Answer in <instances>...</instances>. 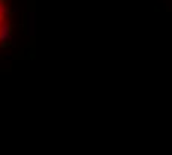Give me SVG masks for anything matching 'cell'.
Returning a JSON list of instances; mask_svg holds the SVG:
<instances>
[{
    "instance_id": "6da1fadb",
    "label": "cell",
    "mask_w": 172,
    "mask_h": 155,
    "mask_svg": "<svg viewBox=\"0 0 172 155\" xmlns=\"http://www.w3.org/2000/svg\"><path fill=\"white\" fill-rule=\"evenodd\" d=\"M8 28V9L5 0H0V42L3 41Z\"/></svg>"
}]
</instances>
